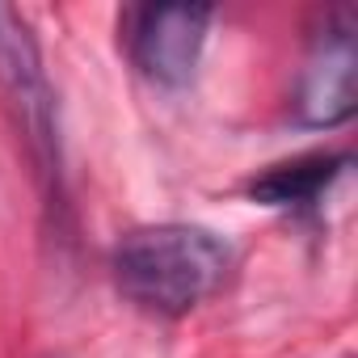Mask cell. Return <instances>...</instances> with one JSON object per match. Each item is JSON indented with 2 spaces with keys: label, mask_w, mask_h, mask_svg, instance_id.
Listing matches in <instances>:
<instances>
[{
  "label": "cell",
  "mask_w": 358,
  "mask_h": 358,
  "mask_svg": "<svg viewBox=\"0 0 358 358\" xmlns=\"http://www.w3.org/2000/svg\"><path fill=\"white\" fill-rule=\"evenodd\" d=\"M110 270L135 308L173 320L194 312L224 287L232 253L199 224H148L114 245Z\"/></svg>",
  "instance_id": "cell-1"
},
{
  "label": "cell",
  "mask_w": 358,
  "mask_h": 358,
  "mask_svg": "<svg viewBox=\"0 0 358 358\" xmlns=\"http://www.w3.org/2000/svg\"><path fill=\"white\" fill-rule=\"evenodd\" d=\"M0 93H5V101L17 118V131L26 135L38 169L59 177L55 93H51V80L43 68L38 38L13 5H0Z\"/></svg>",
  "instance_id": "cell-2"
},
{
  "label": "cell",
  "mask_w": 358,
  "mask_h": 358,
  "mask_svg": "<svg viewBox=\"0 0 358 358\" xmlns=\"http://www.w3.org/2000/svg\"><path fill=\"white\" fill-rule=\"evenodd\" d=\"M207 5H148L131 13L127 43L131 59L152 76L156 85H186L203 59L207 30H211Z\"/></svg>",
  "instance_id": "cell-3"
},
{
  "label": "cell",
  "mask_w": 358,
  "mask_h": 358,
  "mask_svg": "<svg viewBox=\"0 0 358 358\" xmlns=\"http://www.w3.org/2000/svg\"><path fill=\"white\" fill-rule=\"evenodd\" d=\"M341 26L320 38L303 85H299V110L308 122L316 127H333L345 122L354 114V97H358V55H354V13L341 9L337 17Z\"/></svg>",
  "instance_id": "cell-4"
},
{
  "label": "cell",
  "mask_w": 358,
  "mask_h": 358,
  "mask_svg": "<svg viewBox=\"0 0 358 358\" xmlns=\"http://www.w3.org/2000/svg\"><path fill=\"white\" fill-rule=\"evenodd\" d=\"M345 169V152H312V156H295L287 164L266 169L262 177H253L249 194L257 203L270 207H308L316 203Z\"/></svg>",
  "instance_id": "cell-5"
}]
</instances>
